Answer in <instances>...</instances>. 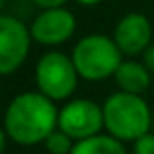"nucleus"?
I'll return each mask as SVG.
<instances>
[{"instance_id": "obj_7", "label": "nucleus", "mask_w": 154, "mask_h": 154, "mask_svg": "<svg viewBox=\"0 0 154 154\" xmlns=\"http://www.w3.org/2000/svg\"><path fill=\"white\" fill-rule=\"evenodd\" d=\"M33 41L47 47H55L68 41L76 31V18L66 8H51L41 10L31 23Z\"/></svg>"}, {"instance_id": "obj_11", "label": "nucleus", "mask_w": 154, "mask_h": 154, "mask_svg": "<svg viewBox=\"0 0 154 154\" xmlns=\"http://www.w3.org/2000/svg\"><path fill=\"white\" fill-rule=\"evenodd\" d=\"M76 140L70 139L64 131L60 129H55L45 140V148L49 154H70L72 148H74Z\"/></svg>"}, {"instance_id": "obj_1", "label": "nucleus", "mask_w": 154, "mask_h": 154, "mask_svg": "<svg viewBox=\"0 0 154 154\" xmlns=\"http://www.w3.org/2000/svg\"><path fill=\"white\" fill-rule=\"evenodd\" d=\"M55 129H59V109L41 92H23L8 103L2 131L16 144L33 146L45 143Z\"/></svg>"}, {"instance_id": "obj_10", "label": "nucleus", "mask_w": 154, "mask_h": 154, "mask_svg": "<svg viewBox=\"0 0 154 154\" xmlns=\"http://www.w3.org/2000/svg\"><path fill=\"white\" fill-rule=\"evenodd\" d=\"M70 154H127L125 144L111 135H96L78 140Z\"/></svg>"}, {"instance_id": "obj_14", "label": "nucleus", "mask_w": 154, "mask_h": 154, "mask_svg": "<svg viewBox=\"0 0 154 154\" xmlns=\"http://www.w3.org/2000/svg\"><path fill=\"white\" fill-rule=\"evenodd\" d=\"M143 63H144V66L150 70V74H154V43L143 53Z\"/></svg>"}, {"instance_id": "obj_9", "label": "nucleus", "mask_w": 154, "mask_h": 154, "mask_svg": "<svg viewBox=\"0 0 154 154\" xmlns=\"http://www.w3.org/2000/svg\"><path fill=\"white\" fill-rule=\"evenodd\" d=\"M115 82L121 92L140 96L150 86V70L144 66V63L123 60L115 72Z\"/></svg>"}, {"instance_id": "obj_13", "label": "nucleus", "mask_w": 154, "mask_h": 154, "mask_svg": "<svg viewBox=\"0 0 154 154\" xmlns=\"http://www.w3.org/2000/svg\"><path fill=\"white\" fill-rule=\"evenodd\" d=\"M41 10H51V8H64L68 0H33Z\"/></svg>"}, {"instance_id": "obj_12", "label": "nucleus", "mask_w": 154, "mask_h": 154, "mask_svg": "<svg viewBox=\"0 0 154 154\" xmlns=\"http://www.w3.org/2000/svg\"><path fill=\"white\" fill-rule=\"evenodd\" d=\"M133 154H154V133L140 137L133 143Z\"/></svg>"}, {"instance_id": "obj_16", "label": "nucleus", "mask_w": 154, "mask_h": 154, "mask_svg": "<svg viewBox=\"0 0 154 154\" xmlns=\"http://www.w3.org/2000/svg\"><path fill=\"white\" fill-rule=\"evenodd\" d=\"M152 133H154V109H152Z\"/></svg>"}, {"instance_id": "obj_4", "label": "nucleus", "mask_w": 154, "mask_h": 154, "mask_svg": "<svg viewBox=\"0 0 154 154\" xmlns=\"http://www.w3.org/2000/svg\"><path fill=\"white\" fill-rule=\"evenodd\" d=\"M78 78L80 74L72 63V57L60 51H47L35 64V82L39 92L53 102L70 98Z\"/></svg>"}, {"instance_id": "obj_15", "label": "nucleus", "mask_w": 154, "mask_h": 154, "mask_svg": "<svg viewBox=\"0 0 154 154\" xmlns=\"http://www.w3.org/2000/svg\"><path fill=\"white\" fill-rule=\"evenodd\" d=\"M76 2H80L82 6H96V4H100L102 0H76Z\"/></svg>"}, {"instance_id": "obj_6", "label": "nucleus", "mask_w": 154, "mask_h": 154, "mask_svg": "<svg viewBox=\"0 0 154 154\" xmlns=\"http://www.w3.org/2000/svg\"><path fill=\"white\" fill-rule=\"evenodd\" d=\"M59 129L64 131L70 139H74L76 143L100 135V131L105 129L103 107L86 98L70 100L59 111Z\"/></svg>"}, {"instance_id": "obj_2", "label": "nucleus", "mask_w": 154, "mask_h": 154, "mask_svg": "<svg viewBox=\"0 0 154 154\" xmlns=\"http://www.w3.org/2000/svg\"><path fill=\"white\" fill-rule=\"evenodd\" d=\"M102 107L107 133L121 143H135L150 133L152 109L143 100V96L119 90L109 96Z\"/></svg>"}, {"instance_id": "obj_8", "label": "nucleus", "mask_w": 154, "mask_h": 154, "mask_svg": "<svg viewBox=\"0 0 154 154\" xmlns=\"http://www.w3.org/2000/svg\"><path fill=\"white\" fill-rule=\"evenodd\" d=\"M113 41L127 57L143 55L152 45V26L148 18L139 12L125 14L115 26Z\"/></svg>"}, {"instance_id": "obj_5", "label": "nucleus", "mask_w": 154, "mask_h": 154, "mask_svg": "<svg viewBox=\"0 0 154 154\" xmlns=\"http://www.w3.org/2000/svg\"><path fill=\"white\" fill-rule=\"evenodd\" d=\"M31 39V29L20 18L0 16V74L8 76L26 63Z\"/></svg>"}, {"instance_id": "obj_3", "label": "nucleus", "mask_w": 154, "mask_h": 154, "mask_svg": "<svg viewBox=\"0 0 154 154\" xmlns=\"http://www.w3.org/2000/svg\"><path fill=\"white\" fill-rule=\"evenodd\" d=\"M72 63L80 78L90 82H102L109 76H115L117 68L123 63V53L107 35L92 33L82 37L74 45Z\"/></svg>"}]
</instances>
